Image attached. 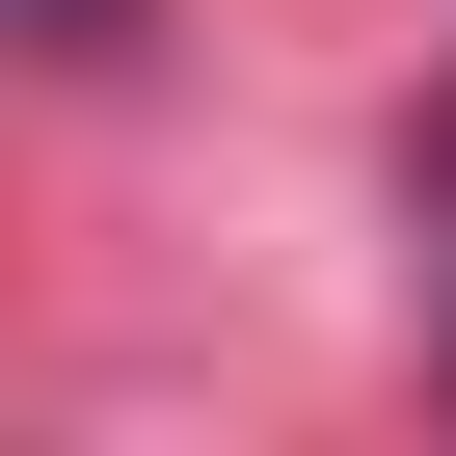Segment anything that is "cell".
I'll use <instances>...</instances> for the list:
<instances>
[{
    "label": "cell",
    "instance_id": "obj_1",
    "mask_svg": "<svg viewBox=\"0 0 456 456\" xmlns=\"http://www.w3.org/2000/svg\"><path fill=\"white\" fill-rule=\"evenodd\" d=\"M108 28H134V0H54V54H108Z\"/></svg>",
    "mask_w": 456,
    "mask_h": 456
}]
</instances>
